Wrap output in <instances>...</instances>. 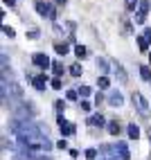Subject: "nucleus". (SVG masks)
I'll use <instances>...</instances> for the list:
<instances>
[{"label": "nucleus", "mask_w": 151, "mask_h": 160, "mask_svg": "<svg viewBox=\"0 0 151 160\" xmlns=\"http://www.w3.org/2000/svg\"><path fill=\"white\" fill-rule=\"evenodd\" d=\"M140 2H138V0H126V9H128V12H135V7H138Z\"/></svg>", "instance_id": "19"}, {"label": "nucleus", "mask_w": 151, "mask_h": 160, "mask_svg": "<svg viewBox=\"0 0 151 160\" xmlns=\"http://www.w3.org/2000/svg\"><path fill=\"white\" fill-rule=\"evenodd\" d=\"M115 153H120L122 160H128V158H131V151H128L126 142H117V144H115Z\"/></svg>", "instance_id": "4"}, {"label": "nucleus", "mask_w": 151, "mask_h": 160, "mask_svg": "<svg viewBox=\"0 0 151 160\" xmlns=\"http://www.w3.org/2000/svg\"><path fill=\"white\" fill-rule=\"evenodd\" d=\"M54 106H57V111H59V113H61V111H63V102H61V99H59V102H57V104H54Z\"/></svg>", "instance_id": "30"}, {"label": "nucleus", "mask_w": 151, "mask_h": 160, "mask_svg": "<svg viewBox=\"0 0 151 160\" xmlns=\"http://www.w3.org/2000/svg\"><path fill=\"white\" fill-rule=\"evenodd\" d=\"M52 70H54V74H57V77H61V74H63V63L54 61V63H52Z\"/></svg>", "instance_id": "12"}, {"label": "nucleus", "mask_w": 151, "mask_h": 160, "mask_svg": "<svg viewBox=\"0 0 151 160\" xmlns=\"http://www.w3.org/2000/svg\"><path fill=\"white\" fill-rule=\"evenodd\" d=\"M138 45H140V50H142V52H144V50L149 48V41H147L144 36H138Z\"/></svg>", "instance_id": "16"}, {"label": "nucleus", "mask_w": 151, "mask_h": 160, "mask_svg": "<svg viewBox=\"0 0 151 160\" xmlns=\"http://www.w3.org/2000/svg\"><path fill=\"white\" fill-rule=\"evenodd\" d=\"M86 158H88V160H95V158H97V149H86Z\"/></svg>", "instance_id": "20"}, {"label": "nucleus", "mask_w": 151, "mask_h": 160, "mask_svg": "<svg viewBox=\"0 0 151 160\" xmlns=\"http://www.w3.org/2000/svg\"><path fill=\"white\" fill-rule=\"evenodd\" d=\"M97 83H99V88H102V90H106V88L111 86V81H108V77H99V79H97Z\"/></svg>", "instance_id": "13"}, {"label": "nucleus", "mask_w": 151, "mask_h": 160, "mask_svg": "<svg viewBox=\"0 0 151 160\" xmlns=\"http://www.w3.org/2000/svg\"><path fill=\"white\" fill-rule=\"evenodd\" d=\"M79 95H81V97H88V95H90V88H88V86H81V88H79Z\"/></svg>", "instance_id": "23"}, {"label": "nucleus", "mask_w": 151, "mask_h": 160, "mask_svg": "<svg viewBox=\"0 0 151 160\" xmlns=\"http://www.w3.org/2000/svg\"><path fill=\"white\" fill-rule=\"evenodd\" d=\"M77 95H79L77 90H68V92H66V97H68V99H77Z\"/></svg>", "instance_id": "25"}, {"label": "nucleus", "mask_w": 151, "mask_h": 160, "mask_svg": "<svg viewBox=\"0 0 151 160\" xmlns=\"http://www.w3.org/2000/svg\"><path fill=\"white\" fill-rule=\"evenodd\" d=\"M74 54H77L79 59H83V57H86V48H83V45H77V48H74Z\"/></svg>", "instance_id": "18"}, {"label": "nucleus", "mask_w": 151, "mask_h": 160, "mask_svg": "<svg viewBox=\"0 0 151 160\" xmlns=\"http://www.w3.org/2000/svg\"><path fill=\"white\" fill-rule=\"evenodd\" d=\"M140 74H142L144 81H151V70H149L147 66H140Z\"/></svg>", "instance_id": "11"}, {"label": "nucleus", "mask_w": 151, "mask_h": 160, "mask_svg": "<svg viewBox=\"0 0 151 160\" xmlns=\"http://www.w3.org/2000/svg\"><path fill=\"white\" fill-rule=\"evenodd\" d=\"M108 104H111V106H122V104H124L122 92H120V90H113V92L108 95Z\"/></svg>", "instance_id": "5"}, {"label": "nucleus", "mask_w": 151, "mask_h": 160, "mask_svg": "<svg viewBox=\"0 0 151 160\" xmlns=\"http://www.w3.org/2000/svg\"><path fill=\"white\" fill-rule=\"evenodd\" d=\"M48 74H38V77H34V79H32V83H34V88L36 90H45L48 88Z\"/></svg>", "instance_id": "3"}, {"label": "nucleus", "mask_w": 151, "mask_h": 160, "mask_svg": "<svg viewBox=\"0 0 151 160\" xmlns=\"http://www.w3.org/2000/svg\"><path fill=\"white\" fill-rule=\"evenodd\" d=\"M149 59H151V57H149Z\"/></svg>", "instance_id": "34"}, {"label": "nucleus", "mask_w": 151, "mask_h": 160, "mask_svg": "<svg viewBox=\"0 0 151 160\" xmlns=\"http://www.w3.org/2000/svg\"><path fill=\"white\" fill-rule=\"evenodd\" d=\"M36 12H38L41 16H48V18H54V16H57L54 7H52L50 2H45V0H38V2H36Z\"/></svg>", "instance_id": "1"}, {"label": "nucleus", "mask_w": 151, "mask_h": 160, "mask_svg": "<svg viewBox=\"0 0 151 160\" xmlns=\"http://www.w3.org/2000/svg\"><path fill=\"white\" fill-rule=\"evenodd\" d=\"M61 126V133L63 135H72L74 133V124H70V122H63V124H59Z\"/></svg>", "instance_id": "9"}, {"label": "nucleus", "mask_w": 151, "mask_h": 160, "mask_svg": "<svg viewBox=\"0 0 151 160\" xmlns=\"http://www.w3.org/2000/svg\"><path fill=\"white\" fill-rule=\"evenodd\" d=\"M88 124H93V126H104V124H106V120H104V115H102V113H97V115H90Z\"/></svg>", "instance_id": "7"}, {"label": "nucleus", "mask_w": 151, "mask_h": 160, "mask_svg": "<svg viewBox=\"0 0 151 160\" xmlns=\"http://www.w3.org/2000/svg\"><path fill=\"white\" fill-rule=\"evenodd\" d=\"M133 99L138 102V106H140V111H149V104H147V99L142 97L140 92H133Z\"/></svg>", "instance_id": "8"}, {"label": "nucleus", "mask_w": 151, "mask_h": 160, "mask_svg": "<svg viewBox=\"0 0 151 160\" xmlns=\"http://www.w3.org/2000/svg\"><path fill=\"white\" fill-rule=\"evenodd\" d=\"M115 72L120 74V79H122V81H126V72L122 70V66H115Z\"/></svg>", "instance_id": "22"}, {"label": "nucleus", "mask_w": 151, "mask_h": 160, "mask_svg": "<svg viewBox=\"0 0 151 160\" xmlns=\"http://www.w3.org/2000/svg\"><path fill=\"white\" fill-rule=\"evenodd\" d=\"M54 2H57V5H66V2H68V0H54Z\"/></svg>", "instance_id": "33"}, {"label": "nucleus", "mask_w": 151, "mask_h": 160, "mask_svg": "<svg viewBox=\"0 0 151 160\" xmlns=\"http://www.w3.org/2000/svg\"><path fill=\"white\" fill-rule=\"evenodd\" d=\"M144 38H147V41H151V27H147V32H144Z\"/></svg>", "instance_id": "31"}, {"label": "nucleus", "mask_w": 151, "mask_h": 160, "mask_svg": "<svg viewBox=\"0 0 151 160\" xmlns=\"http://www.w3.org/2000/svg\"><path fill=\"white\" fill-rule=\"evenodd\" d=\"M97 66H99V68L106 72V70H108V61H106V59H97Z\"/></svg>", "instance_id": "21"}, {"label": "nucleus", "mask_w": 151, "mask_h": 160, "mask_svg": "<svg viewBox=\"0 0 151 160\" xmlns=\"http://www.w3.org/2000/svg\"><path fill=\"white\" fill-rule=\"evenodd\" d=\"M5 5H9V7H14V5H16V0H5Z\"/></svg>", "instance_id": "32"}, {"label": "nucleus", "mask_w": 151, "mask_h": 160, "mask_svg": "<svg viewBox=\"0 0 151 160\" xmlns=\"http://www.w3.org/2000/svg\"><path fill=\"white\" fill-rule=\"evenodd\" d=\"M70 74H72V77H81V66H79V63H74V66L70 68Z\"/></svg>", "instance_id": "15"}, {"label": "nucleus", "mask_w": 151, "mask_h": 160, "mask_svg": "<svg viewBox=\"0 0 151 160\" xmlns=\"http://www.w3.org/2000/svg\"><path fill=\"white\" fill-rule=\"evenodd\" d=\"M135 20H138V23H144V12H140V14L135 16Z\"/></svg>", "instance_id": "29"}, {"label": "nucleus", "mask_w": 151, "mask_h": 160, "mask_svg": "<svg viewBox=\"0 0 151 160\" xmlns=\"http://www.w3.org/2000/svg\"><path fill=\"white\" fill-rule=\"evenodd\" d=\"M54 50H57V54H68V45L66 43H57Z\"/></svg>", "instance_id": "14"}, {"label": "nucleus", "mask_w": 151, "mask_h": 160, "mask_svg": "<svg viewBox=\"0 0 151 160\" xmlns=\"http://www.w3.org/2000/svg\"><path fill=\"white\" fill-rule=\"evenodd\" d=\"M50 86L54 88V90H61V86H63V83H61V79H59V77H54V79L50 81Z\"/></svg>", "instance_id": "17"}, {"label": "nucleus", "mask_w": 151, "mask_h": 160, "mask_svg": "<svg viewBox=\"0 0 151 160\" xmlns=\"http://www.w3.org/2000/svg\"><path fill=\"white\" fill-rule=\"evenodd\" d=\"M32 63H34L36 68H43V70H48L52 63H50V57L48 54H43V52H36V54H32Z\"/></svg>", "instance_id": "2"}, {"label": "nucleus", "mask_w": 151, "mask_h": 160, "mask_svg": "<svg viewBox=\"0 0 151 160\" xmlns=\"http://www.w3.org/2000/svg\"><path fill=\"white\" fill-rule=\"evenodd\" d=\"M108 133H111V135H117V133H120V124H117L115 120L108 122Z\"/></svg>", "instance_id": "10"}, {"label": "nucleus", "mask_w": 151, "mask_h": 160, "mask_svg": "<svg viewBox=\"0 0 151 160\" xmlns=\"http://www.w3.org/2000/svg\"><path fill=\"white\" fill-rule=\"evenodd\" d=\"M140 12L147 14V12H149V2H140Z\"/></svg>", "instance_id": "27"}, {"label": "nucleus", "mask_w": 151, "mask_h": 160, "mask_svg": "<svg viewBox=\"0 0 151 160\" xmlns=\"http://www.w3.org/2000/svg\"><path fill=\"white\" fill-rule=\"evenodd\" d=\"M102 102H104V95H102V92H97V95H95V104H97V106H99Z\"/></svg>", "instance_id": "26"}, {"label": "nucleus", "mask_w": 151, "mask_h": 160, "mask_svg": "<svg viewBox=\"0 0 151 160\" xmlns=\"http://www.w3.org/2000/svg\"><path fill=\"white\" fill-rule=\"evenodd\" d=\"M57 147H59V149H68V142H66V140H59Z\"/></svg>", "instance_id": "28"}, {"label": "nucleus", "mask_w": 151, "mask_h": 160, "mask_svg": "<svg viewBox=\"0 0 151 160\" xmlns=\"http://www.w3.org/2000/svg\"><path fill=\"white\" fill-rule=\"evenodd\" d=\"M126 133H128L131 140H138V138H140V126H138V124H128V126H126Z\"/></svg>", "instance_id": "6"}, {"label": "nucleus", "mask_w": 151, "mask_h": 160, "mask_svg": "<svg viewBox=\"0 0 151 160\" xmlns=\"http://www.w3.org/2000/svg\"><path fill=\"white\" fill-rule=\"evenodd\" d=\"M3 32H5V34H7L9 38H14V29H12V27H7V25H3Z\"/></svg>", "instance_id": "24"}]
</instances>
